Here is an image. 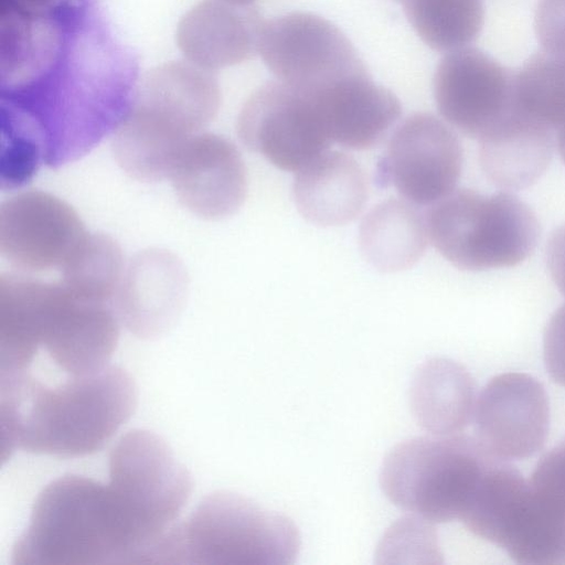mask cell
Wrapping results in <instances>:
<instances>
[{"label": "cell", "mask_w": 565, "mask_h": 565, "mask_svg": "<svg viewBox=\"0 0 565 565\" xmlns=\"http://www.w3.org/2000/svg\"><path fill=\"white\" fill-rule=\"evenodd\" d=\"M138 83V55L105 0H0L1 131L35 145L47 167L114 134Z\"/></svg>", "instance_id": "1"}, {"label": "cell", "mask_w": 565, "mask_h": 565, "mask_svg": "<svg viewBox=\"0 0 565 565\" xmlns=\"http://www.w3.org/2000/svg\"><path fill=\"white\" fill-rule=\"evenodd\" d=\"M161 536L117 479L64 475L38 494L12 565L151 564Z\"/></svg>", "instance_id": "2"}, {"label": "cell", "mask_w": 565, "mask_h": 565, "mask_svg": "<svg viewBox=\"0 0 565 565\" xmlns=\"http://www.w3.org/2000/svg\"><path fill=\"white\" fill-rule=\"evenodd\" d=\"M136 406L135 381L117 365L58 382L0 372L2 462L17 450L62 458L94 454Z\"/></svg>", "instance_id": "3"}, {"label": "cell", "mask_w": 565, "mask_h": 565, "mask_svg": "<svg viewBox=\"0 0 565 565\" xmlns=\"http://www.w3.org/2000/svg\"><path fill=\"white\" fill-rule=\"evenodd\" d=\"M220 105L214 72L189 61L152 68L139 79L131 108L113 134L116 161L136 180L168 179L185 142L215 118Z\"/></svg>", "instance_id": "4"}, {"label": "cell", "mask_w": 565, "mask_h": 565, "mask_svg": "<svg viewBox=\"0 0 565 565\" xmlns=\"http://www.w3.org/2000/svg\"><path fill=\"white\" fill-rule=\"evenodd\" d=\"M300 545L288 516L220 491L171 530L166 564L292 565Z\"/></svg>", "instance_id": "5"}, {"label": "cell", "mask_w": 565, "mask_h": 565, "mask_svg": "<svg viewBox=\"0 0 565 565\" xmlns=\"http://www.w3.org/2000/svg\"><path fill=\"white\" fill-rule=\"evenodd\" d=\"M491 459L469 436L415 437L386 455L380 484L393 504L426 522L460 520Z\"/></svg>", "instance_id": "6"}, {"label": "cell", "mask_w": 565, "mask_h": 565, "mask_svg": "<svg viewBox=\"0 0 565 565\" xmlns=\"http://www.w3.org/2000/svg\"><path fill=\"white\" fill-rule=\"evenodd\" d=\"M426 223L436 249L463 270L515 266L530 256L540 237L533 210L509 193L455 190L434 204Z\"/></svg>", "instance_id": "7"}, {"label": "cell", "mask_w": 565, "mask_h": 565, "mask_svg": "<svg viewBox=\"0 0 565 565\" xmlns=\"http://www.w3.org/2000/svg\"><path fill=\"white\" fill-rule=\"evenodd\" d=\"M119 320L113 303L75 297L52 282L33 327L30 365L47 362L63 379L103 371L118 344Z\"/></svg>", "instance_id": "8"}, {"label": "cell", "mask_w": 565, "mask_h": 565, "mask_svg": "<svg viewBox=\"0 0 565 565\" xmlns=\"http://www.w3.org/2000/svg\"><path fill=\"white\" fill-rule=\"evenodd\" d=\"M258 53L278 82L306 95L369 73L349 39L308 12L264 21Z\"/></svg>", "instance_id": "9"}, {"label": "cell", "mask_w": 565, "mask_h": 565, "mask_svg": "<svg viewBox=\"0 0 565 565\" xmlns=\"http://www.w3.org/2000/svg\"><path fill=\"white\" fill-rule=\"evenodd\" d=\"M433 88L444 119L478 141L520 111L514 95V72L478 49L448 52L436 68Z\"/></svg>", "instance_id": "10"}, {"label": "cell", "mask_w": 565, "mask_h": 565, "mask_svg": "<svg viewBox=\"0 0 565 565\" xmlns=\"http://www.w3.org/2000/svg\"><path fill=\"white\" fill-rule=\"evenodd\" d=\"M237 134L250 151L295 173L332 143L311 102L278 81L248 97L237 118Z\"/></svg>", "instance_id": "11"}, {"label": "cell", "mask_w": 565, "mask_h": 565, "mask_svg": "<svg viewBox=\"0 0 565 565\" xmlns=\"http://www.w3.org/2000/svg\"><path fill=\"white\" fill-rule=\"evenodd\" d=\"M461 168L456 134L434 115L417 113L395 129L376 180L382 186L393 185L413 204L430 205L455 191Z\"/></svg>", "instance_id": "12"}, {"label": "cell", "mask_w": 565, "mask_h": 565, "mask_svg": "<svg viewBox=\"0 0 565 565\" xmlns=\"http://www.w3.org/2000/svg\"><path fill=\"white\" fill-rule=\"evenodd\" d=\"M88 232L76 211L39 190L0 205V254L23 273L61 269Z\"/></svg>", "instance_id": "13"}, {"label": "cell", "mask_w": 565, "mask_h": 565, "mask_svg": "<svg viewBox=\"0 0 565 565\" xmlns=\"http://www.w3.org/2000/svg\"><path fill=\"white\" fill-rule=\"evenodd\" d=\"M476 439L492 458L522 460L540 451L550 424L544 386L526 373L491 379L475 406Z\"/></svg>", "instance_id": "14"}, {"label": "cell", "mask_w": 565, "mask_h": 565, "mask_svg": "<svg viewBox=\"0 0 565 565\" xmlns=\"http://www.w3.org/2000/svg\"><path fill=\"white\" fill-rule=\"evenodd\" d=\"M168 179L181 204L205 220H221L237 212L248 188L238 149L228 139L210 132H200L185 142Z\"/></svg>", "instance_id": "15"}, {"label": "cell", "mask_w": 565, "mask_h": 565, "mask_svg": "<svg viewBox=\"0 0 565 565\" xmlns=\"http://www.w3.org/2000/svg\"><path fill=\"white\" fill-rule=\"evenodd\" d=\"M186 287L182 263L169 252L149 249L136 255L126 268L114 307L131 333L157 338L180 315Z\"/></svg>", "instance_id": "16"}, {"label": "cell", "mask_w": 565, "mask_h": 565, "mask_svg": "<svg viewBox=\"0 0 565 565\" xmlns=\"http://www.w3.org/2000/svg\"><path fill=\"white\" fill-rule=\"evenodd\" d=\"M263 23L250 4L202 0L180 19L177 44L186 61L214 72L258 53Z\"/></svg>", "instance_id": "17"}, {"label": "cell", "mask_w": 565, "mask_h": 565, "mask_svg": "<svg viewBox=\"0 0 565 565\" xmlns=\"http://www.w3.org/2000/svg\"><path fill=\"white\" fill-rule=\"evenodd\" d=\"M305 96L313 105L330 140L353 150L380 143L402 113L398 98L374 83L369 73Z\"/></svg>", "instance_id": "18"}, {"label": "cell", "mask_w": 565, "mask_h": 565, "mask_svg": "<svg viewBox=\"0 0 565 565\" xmlns=\"http://www.w3.org/2000/svg\"><path fill=\"white\" fill-rule=\"evenodd\" d=\"M487 541L518 564L565 565V512L544 501L526 480L499 509Z\"/></svg>", "instance_id": "19"}, {"label": "cell", "mask_w": 565, "mask_h": 565, "mask_svg": "<svg viewBox=\"0 0 565 565\" xmlns=\"http://www.w3.org/2000/svg\"><path fill=\"white\" fill-rule=\"evenodd\" d=\"M292 199L298 212L320 226L354 220L367 199L366 177L358 161L343 152L326 151L296 172Z\"/></svg>", "instance_id": "20"}, {"label": "cell", "mask_w": 565, "mask_h": 565, "mask_svg": "<svg viewBox=\"0 0 565 565\" xmlns=\"http://www.w3.org/2000/svg\"><path fill=\"white\" fill-rule=\"evenodd\" d=\"M553 128L518 113L492 135L479 141V162L498 188L522 190L547 169L554 147Z\"/></svg>", "instance_id": "21"}, {"label": "cell", "mask_w": 565, "mask_h": 565, "mask_svg": "<svg viewBox=\"0 0 565 565\" xmlns=\"http://www.w3.org/2000/svg\"><path fill=\"white\" fill-rule=\"evenodd\" d=\"M475 382L470 373L449 359L426 361L415 372L409 402L420 427L433 435L463 430L475 412Z\"/></svg>", "instance_id": "22"}, {"label": "cell", "mask_w": 565, "mask_h": 565, "mask_svg": "<svg viewBox=\"0 0 565 565\" xmlns=\"http://www.w3.org/2000/svg\"><path fill=\"white\" fill-rule=\"evenodd\" d=\"M426 220L406 200L390 199L374 206L360 226V247L377 270L396 273L412 267L428 243Z\"/></svg>", "instance_id": "23"}, {"label": "cell", "mask_w": 565, "mask_h": 565, "mask_svg": "<svg viewBox=\"0 0 565 565\" xmlns=\"http://www.w3.org/2000/svg\"><path fill=\"white\" fill-rule=\"evenodd\" d=\"M60 270L62 285L75 297L114 305L126 267L113 237L87 233Z\"/></svg>", "instance_id": "24"}, {"label": "cell", "mask_w": 565, "mask_h": 565, "mask_svg": "<svg viewBox=\"0 0 565 565\" xmlns=\"http://www.w3.org/2000/svg\"><path fill=\"white\" fill-rule=\"evenodd\" d=\"M418 36L433 50L451 52L466 47L481 32L482 0H394Z\"/></svg>", "instance_id": "25"}, {"label": "cell", "mask_w": 565, "mask_h": 565, "mask_svg": "<svg viewBox=\"0 0 565 565\" xmlns=\"http://www.w3.org/2000/svg\"><path fill=\"white\" fill-rule=\"evenodd\" d=\"M514 95L523 114L557 129L565 122V53L532 55L514 72Z\"/></svg>", "instance_id": "26"}, {"label": "cell", "mask_w": 565, "mask_h": 565, "mask_svg": "<svg viewBox=\"0 0 565 565\" xmlns=\"http://www.w3.org/2000/svg\"><path fill=\"white\" fill-rule=\"evenodd\" d=\"M529 482L544 501L565 512V439L541 458Z\"/></svg>", "instance_id": "27"}, {"label": "cell", "mask_w": 565, "mask_h": 565, "mask_svg": "<svg viewBox=\"0 0 565 565\" xmlns=\"http://www.w3.org/2000/svg\"><path fill=\"white\" fill-rule=\"evenodd\" d=\"M534 31L544 51L565 53V0H540Z\"/></svg>", "instance_id": "28"}, {"label": "cell", "mask_w": 565, "mask_h": 565, "mask_svg": "<svg viewBox=\"0 0 565 565\" xmlns=\"http://www.w3.org/2000/svg\"><path fill=\"white\" fill-rule=\"evenodd\" d=\"M544 361L551 379L565 386V305L552 315L546 326Z\"/></svg>", "instance_id": "29"}, {"label": "cell", "mask_w": 565, "mask_h": 565, "mask_svg": "<svg viewBox=\"0 0 565 565\" xmlns=\"http://www.w3.org/2000/svg\"><path fill=\"white\" fill-rule=\"evenodd\" d=\"M545 257L554 284L565 296V224L555 230L550 236Z\"/></svg>", "instance_id": "30"}, {"label": "cell", "mask_w": 565, "mask_h": 565, "mask_svg": "<svg viewBox=\"0 0 565 565\" xmlns=\"http://www.w3.org/2000/svg\"><path fill=\"white\" fill-rule=\"evenodd\" d=\"M557 150L562 161L565 163V122L557 128L556 137Z\"/></svg>", "instance_id": "31"}, {"label": "cell", "mask_w": 565, "mask_h": 565, "mask_svg": "<svg viewBox=\"0 0 565 565\" xmlns=\"http://www.w3.org/2000/svg\"><path fill=\"white\" fill-rule=\"evenodd\" d=\"M231 3L241 4V6H248L253 3L254 0H226Z\"/></svg>", "instance_id": "32"}]
</instances>
